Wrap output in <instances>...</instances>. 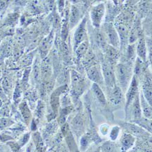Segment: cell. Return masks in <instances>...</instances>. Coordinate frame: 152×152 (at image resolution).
<instances>
[{
  "label": "cell",
  "instance_id": "6da1fadb",
  "mask_svg": "<svg viewBox=\"0 0 152 152\" xmlns=\"http://www.w3.org/2000/svg\"><path fill=\"white\" fill-rule=\"evenodd\" d=\"M104 14V4H101L96 7H94L91 13V19L93 21V24L94 26L96 28H99L100 24L101 23V20L103 17Z\"/></svg>",
  "mask_w": 152,
  "mask_h": 152
},
{
  "label": "cell",
  "instance_id": "7a4b0ae2",
  "mask_svg": "<svg viewBox=\"0 0 152 152\" xmlns=\"http://www.w3.org/2000/svg\"><path fill=\"white\" fill-rule=\"evenodd\" d=\"M102 70L107 85L113 88L116 86L115 75H114V73L111 66L108 64V63H105L102 65Z\"/></svg>",
  "mask_w": 152,
  "mask_h": 152
},
{
  "label": "cell",
  "instance_id": "3957f363",
  "mask_svg": "<svg viewBox=\"0 0 152 152\" xmlns=\"http://www.w3.org/2000/svg\"><path fill=\"white\" fill-rule=\"evenodd\" d=\"M117 74L121 83L125 85L128 83L130 77V70L124 65H119L117 68Z\"/></svg>",
  "mask_w": 152,
  "mask_h": 152
},
{
  "label": "cell",
  "instance_id": "277c9868",
  "mask_svg": "<svg viewBox=\"0 0 152 152\" xmlns=\"http://www.w3.org/2000/svg\"><path fill=\"white\" fill-rule=\"evenodd\" d=\"M105 30L110 43L114 46L119 45V38L117 32L111 23L105 24Z\"/></svg>",
  "mask_w": 152,
  "mask_h": 152
},
{
  "label": "cell",
  "instance_id": "5b68a950",
  "mask_svg": "<svg viewBox=\"0 0 152 152\" xmlns=\"http://www.w3.org/2000/svg\"><path fill=\"white\" fill-rule=\"evenodd\" d=\"M85 19L79 25L78 29L76 31L74 35V42H75V49L77 48L78 46L84 40L86 35V29H85Z\"/></svg>",
  "mask_w": 152,
  "mask_h": 152
},
{
  "label": "cell",
  "instance_id": "8992f818",
  "mask_svg": "<svg viewBox=\"0 0 152 152\" xmlns=\"http://www.w3.org/2000/svg\"><path fill=\"white\" fill-rule=\"evenodd\" d=\"M66 90V86H61L57 90H56L50 97V104H51V107L53 109V110L56 112L57 111L58 106H59V96L60 95L64 93Z\"/></svg>",
  "mask_w": 152,
  "mask_h": 152
},
{
  "label": "cell",
  "instance_id": "52a82bcc",
  "mask_svg": "<svg viewBox=\"0 0 152 152\" xmlns=\"http://www.w3.org/2000/svg\"><path fill=\"white\" fill-rule=\"evenodd\" d=\"M137 91V85L135 79L133 78L130 89L127 93V94H126V99H127V101H126V108L130 105V104L133 102V100L135 98Z\"/></svg>",
  "mask_w": 152,
  "mask_h": 152
},
{
  "label": "cell",
  "instance_id": "ba28073f",
  "mask_svg": "<svg viewBox=\"0 0 152 152\" xmlns=\"http://www.w3.org/2000/svg\"><path fill=\"white\" fill-rule=\"evenodd\" d=\"M110 100L111 102L115 105H118L121 102L122 93L119 88L115 86L113 88Z\"/></svg>",
  "mask_w": 152,
  "mask_h": 152
},
{
  "label": "cell",
  "instance_id": "9c48e42d",
  "mask_svg": "<svg viewBox=\"0 0 152 152\" xmlns=\"http://www.w3.org/2000/svg\"><path fill=\"white\" fill-rule=\"evenodd\" d=\"M87 74L89 78L95 82H99L100 80V74L96 67H91V68L88 69L87 71Z\"/></svg>",
  "mask_w": 152,
  "mask_h": 152
},
{
  "label": "cell",
  "instance_id": "30bf717a",
  "mask_svg": "<svg viewBox=\"0 0 152 152\" xmlns=\"http://www.w3.org/2000/svg\"><path fill=\"white\" fill-rule=\"evenodd\" d=\"M92 88H93V90L95 95L96 96L97 98L98 99V100L101 103L105 104L106 102L105 97L104 94V93L102 92V90H101L100 87L99 86V85L96 83H94L93 85Z\"/></svg>",
  "mask_w": 152,
  "mask_h": 152
},
{
  "label": "cell",
  "instance_id": "8fae6325",
  "mask_svg": "<svg viewBox=\"0 0 152 152\" xmlns=\"http://www.w3.org/2000/svg\"><path fill=\"white\" fill-rule=\"evenodd\" d=\"M134 141V139L132 136L126 134H124L122 140V144L124 148H125V150L130 148L133 145Z\"/></svg>",
  "mask_w": 152,
  "mask_h": 152
},
{
  "label": "cell",
  "instance_id": "7c38bea8",
  "mask_svg": "<svg viewBox=\"0 0 152 152\" xmlns=\"http://www.w3.org/2000/svg\"><path fill=\"white\" fill-rule=\"evenodd\" d=\"M133 115H134V118L136 119H139L141 118V110L140 104H139V100L138 96H136V97L134 99V102H133Z\"/></svg>",
  "mask_w": 152,
  "mask_h": 152
},
{
  "label": "cell",
  "instance_id": "4fadbf2b",
  "mask_svg": "<svg viewBox=\"0 0 152 152\" xmlns=\"http://www.w3.org/2000/svg\"><path fill=\"white\" fill-rule=\"evenodd\" d=\"M137 53L139 57H141L144 60H145L146 56V48L145 42L143 39H141L138 43Z\"/></svg>",
  "mask_w": 152,
  "mask_h": 152
},
{
  "label": "cell",
  "instance_id": "5bb4252c",
  "mask_svg": "<svg viewBox=\"0 0 152 152\" xmlns=\"http://www.w3.org/2000/svg\"><path fill=\"white\" fill-rule=\"evenodd\" d=\"M144 93L150 105H151V85L150 80H147L144 86Z\"/></svg>",
  "mask_w": 152,
  "mask_h": 152
},
{
  "label": "cell",
  "instance_id": "9a60e30c",
  "mask_svg": "<svg viewBox=\"0 0 152 152\" xmlns=\"http://www.w3.org/2000/svg\"><path fill=\"white\" fill-rule=\"evenodd\" d=\"M20 110L25 121L28 123L31 118V113L26 103H23L21 104Z\"/></svg>",
  "mask_w": 152,
  "mask_h": 152
},
{
  "label": "cell",
  "instance_id": "2e32d148",
  "mask_svg": "<svg viewBox=\"0 0 152 152\" xmlns=\"http://www.w3.org/2000/svg\"><path fill=\"white\" fill-rule=\"evenodd\" d=\"M79 17V10L74 6L72 7L71 15V23L72 25H74L77 22Z\"/></svg>",
  "mask_w": 152,
  "mask_h": 152
},
{
  "label": "cell",
  "instance_id": "e0dca14e",
  "mask_svg": "<svg viewBox=\"0 0 152 152\" xmlns=\"http://www.w3.org/2000/svg\"><path fill=\"white\" fill-rule=\"evenodd\" d=\"M141 104H142V108H143L144 115H145V116L150 118L151 116V108L146 103V101L145 100V99L143 97H142Z\"/></svg>",
  "mask_w": 152,
  "mask_h": 152
},
{
  "label": "cell",
  "instance_id": "ac0fdd59",
  "mask_svg": "<svg viewBox=\"0 0 152 152\" xmlns=\"http://www.w3.org/2000/svg\"><path fill=\"white\" fill-rule=\"evenodd\" d=\"M72 124L74 125V129L76 131V132L80 133L82 129V125H83V122L82 121L81 118L79 116L76 117L74 119V121L72 122Z\"/></svg>",
  "mask_w": 152,
  "mask_h": 152
},
{
  "label": "cell",
  "instance_id": "d6986e66",
  "mask_svg": "<svg viewBox=\"0 0 152 152\" xmlns=\"http://www.w3.org/2000/svg\"><path fill=\"white\" fill-rule=\"evenodd\" d=\"M42 73L44 75L45 77H49V76L51 74V68L49 64H46L45 63L43 65L42 68Z\"/></svg>",
  "mask_w": 152,
  "mask_h": 152
},
{
  "label": "cell",
  "instance_id": "ffe728a7",
  "mask_svg": "<svg viewBox=\"0 0 152 152\" xmlns=\"http://www.w3.org/2000/svg\"><path fill=\"white\" fill-rule=\"evenodd\" d=\"M86 49H87V44L86 43H83L81 45H80L79 47H77V49L76 50V53H77L79 57H80L83 54H84V53L86 52Z\"/></svg>",
  "mask_w": 152,
  "mask_h": 152
},
{
  "label": "cell",
  "instance_id": "44dd1931",
  "mask_svg": "<svg viewBox=\"0 0 152 152\" xmlns=\"http://www.w3.org/2000/svg\"><path fill=\"white\" fill-rule=\"evenodd\" d=\"M107 55L111 59H115L117 57L118 53L116 49H114L113 47L108 46L107 48Z\"/></svg>",
  "mask_w": 152,
  "mask_h": 152
},
{
  "label": "cell",
  "instance_id": "7402d4cb",
  "mask_svg": "<svg viewBox=\"0 0 152 152\" xmlns=\"http://www.w3.org/2000/svg\"><path fill=\"white\" fill-rule=\"evenodd\" d=\"M119 132V128L118 127V126H115V127L112 129L111 134H110L112 140H115V139L117 138Z\"/></svg>",
  "mask_w": 152,
  "mask_h": 152
},
{
  "label": "cell",
  "instance_id": "603a6c76",
  "mask_svg": "<svg viewBox=\"0 0 152 152\" xmlns=\"http://www.w3.org/2000/svg\"><path fill=\"white\" fill-rule=\"evenodd\" d=\"M102 149L104 152H113L114 150V146L108 142L103 145Z\"/></svg>",
  "mask_w": 152,
  "mask_h": 152
},
{
  "label": "cell",
  "instance_id": "cb8c5ba5",
  "mask_svg": "<svg viewBox=\"0 0 152 152\" xmlns=\"http://www.w3.org/2000/svg\"><path fill=\"white\" fill-rule=\"evenodd\" d=\"M118 29L121 36L122 35L123 37L126 38V36H127V30H126L125 26H124V25H120L118 27Z\"/></svg>",
  "mask_w": 152,
  "mask_h": 152
},
{
  "label": "cell",
  "instance_id": "d4e9b609",
  "mask_svg": "<svg viewBox=\"0 0 152 152\" xmlns=\"http://www.w3.org/2000/svg\"><path fill=\"white\" fill-rule=\"evenodd\" d=\"M97 41L98 42L100 46H102V47H104L105 46L104 39L103 37L102 36V35H101L100 34H97Z\"/></svg>",
  "mask_w": 152,
  "mask_h": 152
},
{
  "label": "cell",
  "instance_id": "484cf974",
  "mask_svg": "<svg viewBox=\"0 0 152 152\" xmlns=\"http://www.w3.org/2000/svg\"><path fill=\"white\" fill-rule=\"evenodd\" d=\"M3 86L4 88V89L6 90H8L9 89V88H10V83H9V81L7 78H5L3 80Z\"/></svg>",
  "mask_w": 152,
  "mask_h": 152
},
{
  "label": "cell",
  "instance_id": "4316f807",
  "mask_svg": "<svg viewBox=\"0 0 152 152\" xmlns=\"http://www.w3.org/2000/svg\"><path fill=\"white\" fill-rule=\"evenodd\" d=\"M68 130H69L68 125L67 124H65L62 126V129H61L62 133H63V134H64V135H66V134H68Z\"/></svg>",
  "mask_w": 152,
  "mask_h": 152
},
{
  "label": "cell",
  "instance_id": "83f0119b",
  "mask_svg": "<svg viewBox=\"0 0 152 152\" xmlns=\"http://www.w3.org/2000/svg\"><path fill=\"white\" fill-rule=\"evenodd\" d=\"M88 144V140L85 137H83L82 139V141H81V145H82V147H85L86 146V145Z\"/></svg>",
  "mask_w": 152,
  "mask_h": 152
},
{
  "label": "cell",
  "instance_id": "f1b7e54d",
  "mask_svg": "<svg viewBox=\"0 0 152 152\" xmlns=\"http://www.w3.org/2000/svg\"><path fill=\"white\" fill-rule=\"evenodd\" d=\"M5 2L3 1H0V10H1L5 7Z\"/></svg>",
  "mask_w": 152,
  "mask_h": 152
},
{
  "label": "cell",
  "instance_id": "f546056e",
  "mask_svg": "<svg viewBox=\"0 0 152 152\" xmlns=\"http://www.w3.org/2000/svg\"><path fill=\"white\" fill-rule=\"evenodd\" d=\"M1 105H2V102H1V100H0V107H1Z\"/></svg>",
  "mask_w": 152,
  "mask_h": 152
}]
</instances>
